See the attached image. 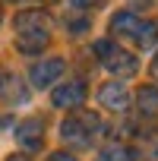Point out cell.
Here are the masks:
<instances>
[{
    "instance_id": "1",
    "label": "cell",
    "mask_w": 158,
    "mask_h": 161,
    "mask_svg": "<svg viewBox=\"0 0 158 161\" xmlns=\"http://www.w3.org/2000/svg\"><path fill=\"white\" fill-rule=\"evenodd\" d=\"M13 29H16V47L32 57L41 54L54 38V22L44 10H22L13 19Z\"/></svg>"
},
{
    "instance_id": "2",
    "label": "cell",
    "mask_w": 158,
    "mask_h": 161,
    "mask_svg": "<svg viewBox=\"0 0 158 161\" xmlns=\"http://www.w3.org/2000/svg\"><path fill=\"white\" fill-rule=\"evenodd\" d=\"M98 133H101V117L92 114V111H76L60 123V136L73 148H89Z\"/></svg>"
},
{
    "instance_id": "3",
    "label": "cell",
    "mask_w": 158,
    "mask_h": 161,
    "mask_svg": "<svg viewBox=\"0 0 158 161\" xmlns=\"http://www.w3.org/2000/svg\"><path fill=\"white\" fill-rule=\"evenodd\" d=\"M95 54H98V60L108 66V73H114L117 79L136 76V69H139V60H136L130 51H123L117 41H111V38L95 41Z\"/></svg>"
},
{
    "instance_id": "4",
    "label": "cell",
    "mask_w": 158,
    "mask_h": 161,
    "mask_svg": "<svg viewBox=\"0 0 158 161\" xmlns=\"http://www.w3.org/2000/svg\"><path fill=\"white\" fill-rule=\"evenodd\" d=\"M63 69H66V60L63 57H41L29 69V86L32 89H48V86H54L57 79L63 76Z\"/></svg>"
},
{
    "instance_id": "5",
    "label": "cell",
    "mask_w": 158,
    "mask_h": 161,
    "mask_svg": "<svg viewBox=\"0 0 158 161\" xmlns=\"http://www.w3.org/2000/svg\"><path fill=\"white\" fill-rule=\"evenodd\" d=\"M89 89L82 79H70V82H60L54 92H51V104L54 108H63V111H76V108H82Z\"/></svg>"
},
{
    "instance_id": "6",
    "label": "cell",
    "mask_w": 158,
    "mask_h": 161,
    "mask_svg": "<svg viewBox=\"0 0 158 161\" xmlns=\"http://www.w3.org/2000/svg\"><path fill=\"white\" fill-rule=\"evenodd\" d=\"M16 142L25 148V152H38L44 145V120L41 117H25L19 126H16Z\"/></svg>"
},
{
    "instance_id": "7",
    "label": "cell",
    "mask_w": 158,
    "mask_h": 161,
    "mask_svg": "<svg viewBox=\"0 0 158 161\" xmlns=\"http://www.w3.org/2000/svg\"><path fill=\"white\" fill-rule=\"evenodd\" d=\"M98 104L108 108L111 114H127V108H130L127 86H123V82H104V86L98 89Z\"/></svg>"
},
{
    "instance_id": "8",
    "label": "cell",
    "mask_w": 158,
    "mask_h": 161,
    "mask_svg": "<svg viewBox=\"0 0 158 161\" xmlns=\"http://www.w3.org/2000/svg\"><path fill=\"white\" fill-rule=\"evenodd\" d=\"M0 98L7 104H22L29 98V82H22L10 69H0Z\"/></svg>"
},
{
    "instance_id": "9",
    "label": "cell",
    "mask_w": 158,
    "mask_h": 161,
    "mask_svg": "<svg viewBox=\"0 0 158 161\" xmlns=\"http://www.w3.org/2000/svg\"><path fill=\"white\" fill-rule=\"evenodd\" d=\"M136 114L142 120L158 117V86H139L136 89Z\"/></svg>"
},
{
    "instance_id": "10",
    "label": "cell",
    "mask_w": 158,
    "mask_h": 161,
    "mask_svg": "<svg viewBox=\"0 0 158 161\" xmlns=\"http://www.w3.org/2000/svg\"><path fill=\"white\" fill-rule=\"evenodd\" d=\"M139 29V16L130 13V10H120L114 19H111V35H123V38H133Z\"/></svg>"
},
{
    "instance_id": "11",
    "label": "cell",
    "mask_w": 158,
    "mask_h": 161,
    "mask_svg": "<svg viewBox=\"0 0 158 161\" xmlns=\"http://www.w3.org/2000/svg\"><path fill=\"white\" fill-rule=\"evenodd\" d=\"M133 41H136L139 47H155V41H158V22H149V19H139V29H136Z\"/></svg>"
},
{
    "instance_id": "12",
    "label": "cell",
    "mask_w": 158,
    "mask_h": 161,
    "mask_svg": "<svg viewBox=\"0 0 158 161\" xmlns=\"http://www.w3.org/2000/svg\"><path fill=\"white\" fill-rule=\"evenodd\" d=\"M95 161H133V148H127V145H120V142H111V145H104V148L98 152Z\"/></svg>"
},
{
    "instance_id": "13",
    "label": "cell",
    "mask_w": 158,
    "mask_h": 161,
    "mask_svg": "<svg viewBox=\"0 0 158 161\" xmlns=\"http://www.w3.org/2000/svg\"><path fill=\"white\" fill-rule=\"evenodd\" d=\"M66 29L73 35H86L89 32V19H66Z\"/></svg>"
},
{
    "instance_id": "14",
    "label": "cell",
    "mask_w": 158,
    "mask_h": 161,
    "mask_svg": "<svg viewBox=\"0 0 158 161\" xmlns=\"http://www.w3.org/2000/svg\"><path fill=\"white\" fill-rule=\"evenodd\" d=\"M145 152H149L152 158H158V130L145 133Z\"/></svg>"
},
{
    "instance_id": "15",
    "label": "cell",
    "mask_w": 158,
    "mask_h": 161,
    "mask_svg": "<svg viewBox=\"0 0 158 161\" xmlns=\"http://www.w3.org/2000/svg\"><path fill=\"white\" fill-rule=\"evenodd\" d=\"M70 3H73L76 10H95V7L104 3V0H70Z\"/></svg>"
},
{
    "instance_id": "16",
    "label": "cell",
    "mask_w": 158,
    "mask_h": 161,
    "mask_svg": "<svg viewBox=\"0 0 158 161\" xmlns=\"http://www.w3.org/2000/svg\"><path fill=\"white\" fill-rule=\"evenodd\" d=\"M48 161H79V158H73L70 152H51V155H48Z\"/></svg>"
},
{
    "instance_id": "17",
    "label": "cell",
    "mask_w": 158,
    "mask_h": 161,
    "mask_svg": "<svg viewBox=\"0 0 158 161\" xmlns=\"http://www.w3.org/2000/svg\"><path fill=\"white\" fill-rule=\"evenodd\" d=\"M13 3H32V7H38V3H57V0H13Z\"/></svg>"
},
{
    "instance_id": "18",
    "label": "cell",
    "mask_w": 158,
    "mask_h": 161,
    "mask_svg": "<svg viewBox=\"0 0 158 161\" xmlns=\"http://www.w3.org/2000/svg\"><path fill=\"white\" fill-rule=\"evenodd\" d=\"M149 73H152V79H158V54L152 57V66H149Z\"/></svg>"
},
{
    "instance_id": "19",
    "label": "cell",
    "mask_w": 158,
    "mask_h": 161,
    "mask_svg": "<svg viewBox=\"0 0 158 161\" xmlns=\"http://www.w3.org/2000/svg\"><path fill=\"white\" fill-rule=\"evenodd\" d=\"M10 126V114H0V130H7Z\"/></svg>"
},
{
    "instance_id": "20",
    "label": "cell",
    "mask_w": 158,
    "mask_h": 161,
    "mask_svg": "<svg viewBox=\"0 0 158 161\" xmlns=\"http://www.w3.org/2000/svg\"><path fill=\"white\" fill-rule=\"evenodd\" d=\"M7 161H29L25 155H7Z\"/></svg>"
},
{
    "instance_id": "21",
    "label": "cell",
    "mask_w": 158,
    "mask_h": 161,
    "mask_svg": "<svg viewBox=\"0 0 158 161\" xmlns=\"http://www.w3.org/2000/svg\"><path fill=\"white\" fill-rule=\"evenodd\" d=\"M0 22H3V10H0Z\"/></svg>"
}]
</instances>
